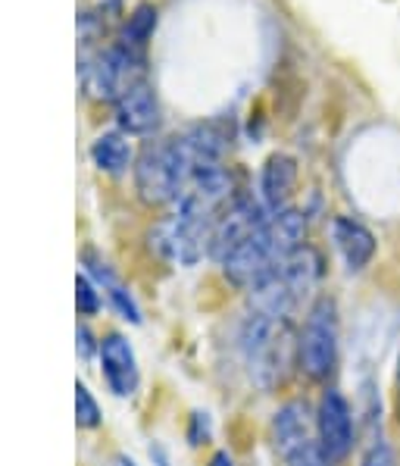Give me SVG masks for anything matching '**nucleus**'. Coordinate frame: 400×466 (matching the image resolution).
Instances as JSON below:
<instances>
[{"label": "nucleus", "mask_w": 400, "mask_h": 466, "mask_svg": "<svg viewBox=\"0 0 400 466\" xmlns=\"http://www.w3.org/2000/svg\"><path fill=\"white\" fill-rule=\"evenodd\" d=\"M113 113H116L119 132L125 135H154L160 126V104L145 78L128 85L123 95L113 100Z\"/></svg>", "instance_id": "nucleus-6"}, {"label": "nucleus", "mask_w": 400, "mask_h": 466, "mask_svg": "<svg viewBox=\"0 0 400 466\" xmlns=\"http://www.w3.org/2000/svg\"><path fill=\"white\" fill-rule=\"evenodd\" d=\"M100 367H104V379L119 398L132 394L138 389V363H135V350L128 348L123 335H106L100 341Z\"/></svg>", "instance_id": "nucleus-9"}, {"label": "nucleus", "mask_w": 400, "mask_h": 466, "mask_svg": "<svg viewBox=\"0 0 400 466\" xmlns=\"http://www.w3.org/2000/svg\"><path fill=\"white\" fill-rule=\"evenodd\" d=\"M241 350L250 367V376L269 389L282 376L285 350H288V319L250 310L241 326Z\"/></svg>", "instance_id": "nucleus-2"}, {"label": "nucleus", "mask_w": 400, "mask_h": 466, "mask_svg": "<svg viewBox=\"0 0 400 466\" xmlns=\"http://www.w3.org/2000/svg\"><path fill=\"white\" fill-rule=\"evenodd\" d=\"M297 363L313 382H325L338 363V307L332 298L313 300L297 339Z\"/></svg>", "instance_id": "nucleus-3"}, {"label": "nucleus", "mask_w": 400, "mask_h": 466, "mask_svg": "<svg viewBox=\"0 0 400 466\" xmlns=\"http://www.w3.org/2000/svg\"><path fill=\"white\" fill-rule=\"evenodd\" d=\"M266 213L260 204H254L250 198H238L235 204H228V210L219 217L216 228H213V241H210V254L219 263L225 260L238 245H245L254 232H260L266 226Z\"/></svg>", "instance_id": "nucleus-5"}, {"label": "nucleus", "mask_w": 400, "mask_h": 466, "mask_svg": "<svg viewBox=\"0 0 400 466\" xmlns=\"http://www.w3.org/2000/svg\"><path fill=\"white\" fill-rule=\"evenodd\" d=\"M213 466H232V461H228V454H216L213 457Z\"/></svg>", "instance_id": "nucleus-18"}, {"label": "nucleus", "mask_w": 400, "mask_h": 466, "mask_svg": "<svg viewBox=\"0 0 400 466\" xmlns=\"http://www.w3.org/2000/svg\"><path fill=\"white\" fill-rule=\"evenodd\" d=\"M197 169L191 160V150L185 135H175L169 141H150L141 150L138 163H135V185L138 195L147 204H169L178 200L195 182Z\"/></svg>", "instance_id": "nucleus-1"}, {"label": "nucleus", "mask_w": 400, "mask_h": 466, "mask_svg": "<svg viewBox=\"0 0 400 466\" xmlns=\"http://www.w3.org/2000/svg\"><path fill=\"white\" fill-rule=\"evenodd\" d=\"M297 185V163L288 154H273L266 160V167L260 172V191H263V204L269 213H278L288 207V198Z\"/></svg>", "instance_id": "nucleus-11"}, {"label": "nucleus", "mask_w": 400, "mask_h": 466, "mask_svg": "<svg viewBox=\"0 0 400 466\" xmlns=\"http://www.w3.org/2000/svg\"><path fill=\"white\" fill-rule=\"evenodd\" d=\"M75 304H78V310H82V313H97L100 298H97V291H95V285H91L88 276L75 279Z\"/></svg>", "instance_id": "nucleus-16"}, {"label": "nucleus", "mask_w": 400, "mask_h": 466, "mask_svg": "<svg viewBox=\"0 0 400 466\" xmlns=\"http://www.w3.org/2000/svg\"><path fill=\"white\" fill-rule=\"evenodd\" d=\"M154 28H156V10L150 4H141V6H135V13L128 16L125 32H123V38H119V41H123L125 47L145 54L147 41L154 38Z\"/></svg>", "instance_id": "nucleus-14"}, {"label": "nucleus", "mask_w": 400, "mask_h": 466, "mask_svg": "<svg viewBox=\"0 0 400 466\" xmlns=\"http://www.w3.org/2000/svg\"><path fill=\"white\" fill-rule=\"evenodd\" d=\"M85 263H88V272L95 276V282L100 285V289L106 291V298L113 300V307H116L119 313H123L125 319L132 322H141V313H138V304H135V298L128 295V289L123 282H119V276L113 272L110 267H106L104 260H97L95 254H85Z\"/></svg>", "instance_id": "nucleus-13"}, {"label": "nucleus", "mask_w": 400, "mask_h": 466, "mask_svg": "<svg viewBox=\"0 0 400 466\" xmlns=\"http://www.w3.org/2000/svg\"><path fill=\"white\" fill-rule=\"evenodd\" d=\"M91 160L100 172H110V176H123L132 167V145H128L125 132H104L91 145Z\"/></svg>", "instance_id": "nucleus-12"}, {"label": "nucleus", "mask_w": 400, "mask_h": 466, "mask_svg": "<svg viewBox=\"0 0 400 466\" xmlns=\"http://www.w3.org/2000/svg\"><path fill=\"white\" fill-rule=\"evenodd\" d=\"M397 394H400V370H397Z\"/></svg>", "instance_id": "nucleus-20"}, {"label": "nucleus", "mask_w": 400, "mask_h": 466, "mask_svg": "<svg viewBox=\"0 0 400 466\" xmlns=\"http://www.w3.org/2000/svg\"><path fill=\"white\" fill-rule=\"evenodd\" d=\"M363 466H400V463H397L395 448H391L388 441H375L373 448L366 451V457H363Z\"/></svg>", "instance_id": "nucleus-17"}, {"label": "nucleus", "mask_w": 400, "mask_h": 466, "mask_svg": "<svg viewBox=\"0 0 400 466\" xmlns=\"http://www.w3.org/2000/svg\"><path fill=\"white\" fill-rule=\"evenodd\" d=\"M75 420H78V426H82V429H91V426H97V422H100L97 400L91 398V391L85 389L82 382L75 385Z\"/></svg>", "instance_id": "nucleus-15"}, {"label": "nucleus", "mask_w": 400, "mask_h": 466, "mask_svg": "<svg viewBox=\"0 0 400 466\" xmlns=\"http://www.w3.org/2000/svg\"><path fill=\"white\" fill-rule=\"evenodd\" d=\"M335 245L350 269H366L375 257V235L354 217H338L332 222Z\"/></svg>", "instance_id": "nucleus-10"}, {"label": "nucleus", "mask_w": 400, "mask_h": 466, "mask_svg": "<svg viewBox=\"0 0 400 466\" xmlns=\"http://www.w3.org/2000/svg\"><path fill=\"white\" fill-rule=\"evenodd\" d=\"M316 435L319 444L335 463L345 461L354 451V413L350 404L341 391L328 389L319 400V413H316Z\"/></svg>", "instance_id": "nucleus-4"}, {"label": "nucleus", "mask_w": 400, "mask_h": 466, "mask_svg": "<svg viewBox=\"0 0 400 466\" xmlns=\"http://www.w3.org/2000/svg\"><path fill=\"white\" fill-rule=\"evenodd\" d=\"M113 466H135V461H128V457H116V463Z\"/></svg>", "instance_id": "nucleus-19"}, {"label": "nucleus", "mask_w": 400, "mask_h": 466, "mask_svg": "<svg viewBox=\"0 0 400 466\" xmlns=\"http://www.w3.org/2000/svg\"><path fill=\"white\" fill-rule=\"evenodd\" d=\"M273 441H275V451L282 454L285 463H288L291 457L304 454L306 448H313V444L319 441L316 426H313L306 404L291 400V404H285L282 410L275 413L273 417Z\"/></svg>", "instance_id": "nucleus-7"}, {"label": "nucleus", "mask_w": 400, "mask_h": 466, "mask_svg": "<svg viewBox=\"0 0 400 466\" xmlns=\"http://www.w3.org/2000/svg\"><path fill=\"white\" fill-rule=\"evenodd\" d=\"M319 272H323V269H319L316 250H310L304 245V248H297L295 254L285 257V260H278L275 267L266 272V276L273 279L278 289L291 298V304L300 307V304H304V298L316 289ZM250 289H254V285H250Z\"/></svg>", "instance_id": "nucleus-8"}]
</instances>
